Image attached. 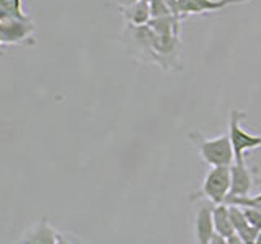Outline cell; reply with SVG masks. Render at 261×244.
I'll list each match as a JSON object with an SVG mask.
<instances>
[{
    "instance_id": "9a60e30c",
    "label": "cell",
    "mask_w": 261,
    "mask_h": 244,
    "mask_svg": "<svg viewBox=\"0 0 261 244\" xmlns=\"http://www.w3.org/2000/svg\"><path fill=\"white\" fill-rule=\"evenodd\" d=\"M23 12V0H0V20L27 18Z\"/></svg>"
},
{
    "instance_id": "4fadbf2b",
    "label": "cell",
    "mask_w": 261,
    "mask_h": 244,
    "mask_svg": "<svg viewBox=\"0 0 261 244\" xmlns=\"http://www.w3.org/2000/svg\"><path fill=\"white\" fill-rule=\"evenodd\" d=\"M181 16L178 15H168L163 16V18H152L149 26L153 29L155 35L160 36H168V35H175L179 36V26H181Z\"/></svg>"
},
{
    "instance_id": "603a6c76",
    "label": "cell",
    "mask_w": 261,
    "mask_h": 244,
    "mask_svg": "<svg viewBox=\"0 0 261 244\" xmlns=\"http://www.w3.org/2000/svg\"><path fill=\"white\" fill-rule=\"evenodd\" d=\"M255 244H261V230H259V233H258V236H256V241H255Z\"/></svg>"
},
{
    "instance_id": "277c9868",
    "label": "cell",
    "mask_w": 261,
    "mask_h": 244,
    "mask_svg": "<svg viewBox=\"0 0 261 244\" xmlns=\"http://www.w3.org/2000/svg\"><path fill=\"white\" fill-rule=\"evenodd\" d=\"M247 117V112L233 109L228 119V137L233 146L235 163H245V151L255 150L261 146V135H253L242 127V122Z\"/></svg>"
},
{
    "instance_id": "484cf974",
    "label": "cell",
    "mask_w": 261,
    "mask_h": 244,
    "mask_svg": "<svg viewBox=\"0 0 261 244\" xmlns=\"http://www.w3.org/2000/svg\"><path fill=\"white\" fill-rule=\"evenodd\" d=\"M147 2H152V0H147Z\"/></svg>"
},
{
    "instance_id": "d4e9b609",
    "label": "cell",
    "mask_w": 261,
    "mask_h": 244,
    "mask_svg": "<svg viewBox=\"0 0 261 244\" xmlns=\"http://www.w3.org/2000/svg\"><path fill=\"white\" fill-rule=\"evenodd\" d=\"M253 199H255L256 202H259V203H261V194H258V195H253Z\"/></svg>"
},
{
    "instance_id": "5b68a950",
    "label": "cell",
    "mask_w": 261,
    "mask_h": 244,
    "mask_svg": "<svg viewBox=\"0 0 261 244\" xmlns=\"http://www.w3.org/2000/svg\"><path fill=\"white\" fill-rule=\"evenodd\" d=\"M230 166H212L204 177L199 195L212 202L214 205H220V203H225L228 194H230Z\"/></svg>"
},
{
    "instance_id": "52a82bcc",
    "label": "cell",
    "mask_w": 261,
    "mask_h": 244,
    "mask_svg": "<svg viewBox=\"0 0 261 244\" xmlns=\"http://www.w3.org/2000/svg\"><path fill=\"white\" fill-rule=\"evenodd\" d=\"M228 5H235L233 0H179L178 12L185 18L188 15H204L211 12H219Z\"/></svg>"
},
{
    "instance_id": "2e32d148",
    "label": "cell",
    "mask_w": 261,
    "mask_h": 244,
    "mask_svg": "<svg viewBox=\"0 0 261 244\" xmlns=\"http://www.w3.org/2000/svg\"><path fill=\"white\" fill-rule=\"evenodd\" d=\"M150 4V15L152 18H163V16H168V15H173L171 8L168 7V4L165 0H152Z\"/></svg>"
},
{
    "instance_id": "3957f363",
    "label": "cell",
    "mask_w": 261,
    "mask_h": 244,
    "mask_svg": "<svg viewBox=\"0 0 261 244\" xmlns=\"http://www.w3.org/2000/svg\"><path fill=\"white\" fill-rule=\"evenodd\" d=\"M0 44L7 46H36V24L27 18L0 20Z\"/></svg>"
},
{
    "instance_id": "ac0fdd59",
    "label": "cell",
    "mask_w": 261,
    "mask_h": 244,
    "mask_svg": "<svg viewBox=\"0 0 261 244\" xmlns=\"http://www.w3.org/2000/svg\"><path fill=\"white\" fill-rule=\"evenodd\" d=\"M209 244H228V241H227L225 236L216 233L214 236H212V239H211V242H209Z\"/></svg>"
},
{
    "instance_id": "7c38bea8",
    "label": "cell",
    "mask_w": 261,
    "mask_h": 244,
    "mask_svg": "<svg viewBox=\"0 0 261 244\" xmlns=\"http://www.w3.org/2000/svg\"><path fill=\"white\" fill-rule=\"evenodd\" d=\"M228 211H230V218H232V225H233L235 233L245 241V244H255L259 230L248 223V220H247V217H245L242 207L228 205Z\"/></svg>"
},
{
    "instance_id": "8992f818",
    "label": "cell",
    "mask_w": 261,
    "mask_h": 244,
    "mask_svg": "<svg viewBox=\"0 0 261 244\" xmlns=\"http://www.w3.org/2000/svg\"><path fill=\"white\" fill-rule=\"evenodd\" d=\"M155 55H157V64L160 69L167 72L181 70V43L179 36L168 35L160 36L155 35Z\"/></svg>"
},
{
    "instance_id": "cb8c5ba5",
    "label": "cell",
    "mask_w": 261,
    "mask_h": 244,
    "mask_svg": "<svg viewBox=\"0 0 261 244\" xmlns=\"http://www.w3.org/2000/svg\"><path fill=\"white\" fill-rule=\"evenodd\" d=\"M233 2L237 5V4H247V2H250V0H233Z\"/></svg>"
},
{
    "instance_id": "6da1fadb",
    "label": "cell",
    "mask_w": 261,
    "mask_h": 244,
    "mask_svg": "<svg viewBox=\"0 0 261 244\" xmlns=\"http://www.w3.org/2000/svg\"><path fill=\"white\" fill-rule=\"evenodd\" d=\"M190 140L198 148L204 163L211 166H232L235 163V153L228 134L206 138L199 132H190Z\"/></svg>"
},
{
    "instance_id": "8fae6325",
    "label": "cell",
    "mask_w": 261,
    "mask_h": 244,
    "mask_svg": "<svg viewBox=\"0 0 261 244\" xmlns=\"http://www.w3.org/2000/svg\"><path fill=\"white\" fill-rule=\"evenodd\" d=\"M119 12L126 21V26H144V24H149L152 20L150 4L147 0H139L133 5L119 7Z\"/></svg>"
},
{
    "instance_id": "e0dca14e",
    "label": "cell",
    "mask_w": 261,
    "mask_h": 244,
    "mask_svg": "<svg viewBox=\"0 0 261 244\" xmlns=\"http://www.w3.org/2000/svg\"><path fill=\"white\" fill-rule=\"evenodd\" d=\"M245 217H247L248 223L251 226L258 228V230H261V210L258 208H253V207H242Z\"/></svg>"
},
{
    "instance_id": "30bf717a",
    "label": "cell",
    "mask_w": 261,
    "mask_h": 244,
    "mask_svg": "<svg viewBox=\"0 0 261 244\" xmlns=\"http://www.w3.org/2000/svg\"><path fill=\"white\" fill-rule=\"evenodd\" d=\"M57 233L46 220H39L30 230L24 231L20 244H57Z\"/></svg>"
},
{
    "instance_id": "9c48e42d",
    "label": "cell",
    "mask_w": 261,
    "mask_h": 244,
    "mask_svg": "<svg viewBox=\"0 0 261 244\" xmlns=\"http://www.w3.org/2000/svg\"><path fill=\"white\" fill-rule=\"evenodd\" d=\"M214 234H216V228H214L212 208L207 205H202L196 211V218H194L196 244H209Z\"/></svg>"
},
{
    "instance_id": "ba28073f",
    "label": "cell",
    "mask_w": 261,
    "mask_h": 244,
    "mask_svg": "<svg viewBox=\"0 0 261 244\" xmlns=\"http://www.w3.org/2000/svg\"><path fill=\"white\" fill-rule=\"evenodd\" d=\"M232 186H230V197H245L250 195L253 187V173L247 166V163H233L230 166Z\"/></svg>"
},
{
    "instance_id": "d6986e66",
    "label": "cell",
    "mask_w": 261,
    "mask_h": 244,
    "mask_svg": "<svg viewBox=\"0 0 261 244\" xmlns=\"http://www.w3.org/2000/svg\"><path fill=\"white\" fill-rule=\"evenodd\" d=\"M57 244H77V242L73 241V239H70L69 236L59 233V236H57Z\"/></svg>"
},
{
    "instance_id": "44dd1931",
    "label": "cell",
    "mask_w": 261,
    "mask_h": 244,
    "mask_svg": "<svg viewBox=\"0 0 261 244\" xmlns=\"http://www.w3.org/2000/svg\"><path fill=\"white\" fill-rule=\"evenodd\" d=\"M227 241H228V244H245V241L237 233H233L232 236H228Z\"/></svg>"
},
{
    "instance_id": "7402d4cb",
    "label": "cell",
    "mask_w": 261,
    "mask_h": 244,
    "mask_svg": "<svg viewBox=\"0 0 261 244\" xmlns=\"http://www.w3.org/2000/svg\"><path fill=\"white\" fill-rule=\"evenodd\" d=\"M139 2V0H119V7H126V5H133Z\"/></svg>"
},
{
    "instance_id": "5bb4252c",
    "label": "cell",
    "mask_w": 261,
    "mask_h": 244,
    "mask_svg": "<svg viewBox=\"0 0 261 244\" xmlns=\"http://www.w3.org/2000/svg\"><path fill=\"white\" fill-rule=\"evenodd\" d=\"M212 215H214V228L216 233L225 236H232L235 233L233 225H232V218H230V211H228L227 203H220L212 208Z\"/></svg>"
},
{
    "instance_id": "7a4b0ae2",
    "label": "cell",
    "mask_w": 261,
    "mask_h": 244,
    "mask_svg": "<svg viewBox=\"0 0 261 244\" xmlns=\"http://www.w3.org/2000/svg\"><path fill=\"white\" fill-rule=\"evenodd\" d=\"M122 41L126 44V51L141 62L157 64L155 55V33L149 26H126L122 33Z\"/></svg>"
},
{
    "instance_id": "ffe728a7",
    "label": "cell",
    "mask_w": 261,
    "mask_h": 244,
    "mask_svg": "<svg viewBox=\"0 0 261 244\" xmlns=\"http://www.w3.org/2000/svg\"><path fill=\"white\" fill-rule=\"evenodd\" d=\"M165 2H167V4H168V7L171 8V12H173V15H178V16H179V12H178L179 0H165Z\"/></svg>"
}]
</instances>
